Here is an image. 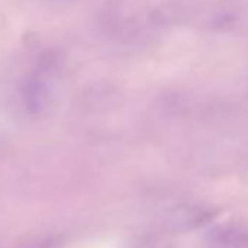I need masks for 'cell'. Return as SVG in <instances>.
<instances>
[{"mask_svg": "<svg viewBox=\"0 0 248 248\" xmlns=\"http://www.w3.org/2000/svg\"><path fill=\"white\" fill-rule=\"evenodd\" d=\"M59 244L57 238H46V239H40L34 244H30L27 248H56Z\"/></svg>", "mask_w": 248, "mask_h": 248, "instance_id": "7a4b0ae2", "label": "cell"}, {"mask_svg": "<svg viewBox=\"0 0 248 248\" xmlns=\"http://www.w3.org/2000/svg\"><path fill=\"white\" fill-rule=\"evenodd\" d=\"M212 248H248V229L239 226L216 228L209 235Z\"/></svg>", "mask_w": 248, "mask_h": 248, "instance_id": "6da1fadb", "label": "cell"}]
</instances>
